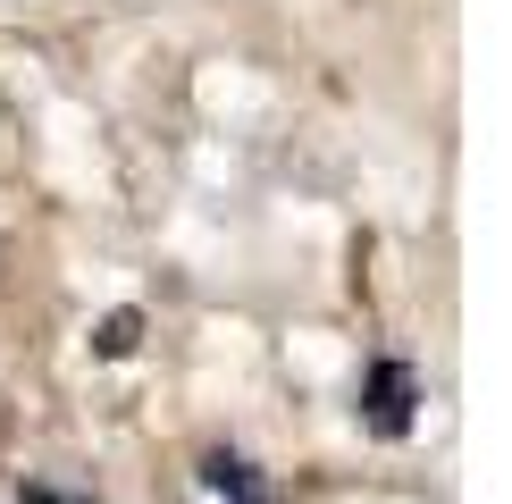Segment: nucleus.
<instances>
[{
	"label": "nucleus",
	"mask_w": 512,
	"mask_h": 504,
	"mask_svg": "<svg viewBox=\"0 0 512 504\" xmlns=\"http://www.w3.org/2000/svg\"><path fill=\"white\" fill-rule=\"evenodd\" d=\"M361 404H370V429H378V437H403V429H412V404H420L412 362H370V387H361Z\"/></svg>",
	"instance_id": "1"
},
{
	"label": "nucleus",
	"mask_w": 512,
	"mask_h": 504,
	"mask_svg": "<svg viewBox=\"0 0 512 504\" xmlns=\"http://www.w3.org/2000/svg\"><path fill=\"white\" fill-rule=\"evenodd\" d=\"M202 504H269V488H261V471H252L244 454H202Z\"/></svg>",
	"instance_id": "2"
},
{
	"label": "nucleus",
	"mask_w": 512,
	"mask_h": 504,
	"mask_svg": "<svg viewBox=\"0 0 512 504\" xmlns=\"http://www.w3.org/2000/svg\"><path fill=\"white\" fill-rule=\"evenodd\" d=\"M126 345H135V320H126V311H118V320L101 328V353H126Z\"/></svg>",
	"instance_id": "3"
}]
</instances>
